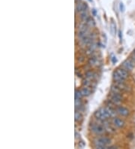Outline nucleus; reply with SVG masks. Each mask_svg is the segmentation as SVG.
Masks as SVG:
<instances>
[{
  "label": "nucleus",
  "mask_w": 135,
  "mask_h": 149,
  "mask_svg": "<svg viewBox=\"0 0 135 149\" xmlns=\"http://www.w3.org/2000/svg\"><path fill=\"white\" fill-rule=\"evenodd\" d=\"M111 140L107 137H100L98 138L94 141V145L96 148H105L107 146L110 144Z\"/></svg>",
  "instance_id": "nucleus-1"
},
{
  "label": "nucleus",
  "mask_w": 135,
  "mask_h": 149,
  "mask_svg": "<svg viewBox=\"0 0 135 149\" xmlns=\"http://www.w3.org/2000/svg\"><path fill=\"white\" fill-rule=\"evenodd\" d=\"M90 128H91L92 132L96 135H102L106 132V130L104 127V126L101 125L99 123H92L90 126Z\"/></svg>",
  "instance_id": "nucleus-2"
},
{
  "label": "nucleus",
  "mask_w": 135,
  "mask_h": 149,
  "mask_svg": "<svg viewBox=\"0 0 135 149\" xmlns=\"http://www.w3.org/2000/svg\"><path fill=\"white\" fill-rule=\"evenodd\" d=\"M134 63H135L132 60H126L123 62L122 66L128 71H132L134 68Z\"/></svg>",
  "instance_id": "nucleus-3"
},
{
  "label": "nucleus",
  "mask_w": 135,
  "mask_h": 149,
  "mask_svg": "<svg viewBox=\"0 0 135 149\" xmlns=\"http://www.w3.org/2000/svg\"><path fill=\"white\" fill-rule=\"evenodd\" d=\"M102 124H103V126H104V127L105 128V130H106L107 132L110 133H114L116 132V130H115V128H114L115 126H114V125H113V126L111 125V124H110L108 121H107L106 120H103Z\"/></svg>",
  "instance_id": "nucleus-4"
},
{
  "label": "nucleus",
  "mask_w": 135,
  "mask_h": 149,
  "mask_svg": "<svg viewBox=\"0 0 135 149\" xmlns=\"http://www.w3.org/2000/svg\"><path fill=\"white\" fill-rule=\"evenodd\" d=\"M112 123H113V125L117 128L123 127L125 126V121L123 120H122V119H120L119 118H116V117L113 118Z\"/></svg>",
  "instance_id": "nucleus-5"
},
{
  "label": "nucleus",
  "mask_w": 135,
  "mask_h": 149,
  "mask_svg": "<svg viewBox=\"0 0 135 149\" xmlns=\"http://www.w3.org/2000/svg\"><path fill=\"white\" fill-rule=\"evenodd\" d=\"M116 111L119 115H122V116H128L129 114H130V111L128 108H126L125 107H123V106H119L117 107L116 108Z\"/></svg>",
  "instance_id": "nucleus-6"
},
{
  "label": "nucleus",
  "mask_w": 135,
  "mask_h": 149,
  "mask_svg": "<svg viewBox=\"0 0 135 149\" xmlns=\"http://www.w3.org/2000/svg\"><path fill=\"white\" fill-rule=\"evenodd\" d=\"M87 8H88V6H87L86 3H84V2H77L76 5V10L80 14L83 11H87Z\"/></svg>",
  "instance_id": "nucleus-7"
},
{
  "label": "nucleus",
  "mask_w": 135,
  "mask_h": 149,
  "mask_svg": "<svg viewBox=\"0 0 135 149\" xmlns=\"http://www.w3.org/2000/svg\"><path fill=\"white\" fill-rule=\"evenodd\" d=\"M106 110L107 111V112L110 115V118H115L116 116V115L118 114L117 111L115 110L113 107H110V106H107L105 107Z\"/></svg>",
  "instance_id": "nucleus-8"
},
{
  "label": "nucleus",
  "mask_w": 135,
  "mask_h": 149,
  "mask_svg": "<svg viewBox=\"0 0 135 149\" xmlns=\"http://www.w3.org/2000/svg\"><path fill=\"white\" fill-rule=\"evenodd\" d=\"M115 84L119 87V88L122 90H125V91H130L131 88L129 87L125 84V82H116Z\"/></svg>",
  "instance_id": "nucleus-9"
},
{
  "label": "nucleus",
  "mask_w": 135,
  "mask_h": 149,
  "mask_svg": "<svg viewBox=\"0 0 135 149\" xmlns=\"http://www.w3.org/2000/svg\"><path fill=\"white\" fill-rule=\"evenodd\" d=\"M80 91H81L83 96H90L92 94V90H91L90 88H89V87L84 86L83 88H81Z\"/></svg>",
  "instance_id": "nucleus-10"
},
{
  "label": "nucleus",
  "mask_w": 135,
  "mask_h": 149,
  "mask_svg": "<svg viewBox=\"0 0 135 149\" xmlns=\"http://www.w3.org/2000/svg\"><path fill=\"white\" fill-rule=\"evenodd\" d=\"M113 77L114 81L116 82H125V79L122 78L116 71L113 72Z\"/></svg>",
  "instance_id": "nucleus-11"
},
{
  "label": "nucleus",
  "mask_w": 135,
  "mask_h": 149,
  "mask_svg": "<svg viewBox=\"0 0 135 149\" xmlns=\"http://www.w3.org/2000/svg\"><path fill=\"white\" fill-rule=\"evenodd\" d=\"M116 72L120 74V75L123 78H125V79H126L128 77V72L126 71V69H121V68H119V69H116Z\"/></svg>",
  "instance_id": "nucleus-12"
},
{
  "label": "nucleus",
  "mask_w": 135,
  "mask_h": 149,
  "mask_svg": "<svg viewBox=\"0 0 135 149\" xmlns=\"http://www.w3.org/2000/svg\"><path fill=\"white\" fill-rule=\"evenodd\" d=\"M109 98H110V100L111 101L113 104H115L116 105H119L122 102V99H118V98H116V97H115V96H113L112 95H110Z\"/></svg>",
  "instance_id": "nucleus-13"
},
{
  "label": "nucleus",
  "mask_w": 135,
  "mask_h": 149,
  "mask_svg": "<svg viewBox=\"0 0 135 149\" xmlns=\"http://www.w3.org/2000/svg\"><path fill=\"white\" fill-rule=\"evenodd\" d=\"M99 63H100V61H99L98 58H97V57H93L89 58V64L90 66H98Z\"/></svg>",
  "instance_id": "nucleus-14"
},
{
  "label": "nucleus",
  "mask_w": 135,
  "mask_h": 149,
  "mask_svg": "<svg viewBox=\"0 0 135 149\" xmlns=\"http://www.w3.org/2000/svg\"><path fill=\"white\" fill-rule=\"evenodd\" d=\"M95 77H96V74L92 71H88L86 72V78L92 81L95 78Z\"/></svg>",
  "instance_id": "nucleus-15"
},
{
  "label": "nucleus",
  "mask_w": 135,
  "mask_h": 149,
  "mask_svg": "<svg viewBox=\"0 0 135 149\" xmlns=\"http://www.w3.org/2000/svg\"><path fill=\"white\" fill-rule=\"evenodd\" d=\"M110 92H113V93H119L121 94L122 90L119 88V87H117L116 84L114 85H112L111 88H110Z\"/></svg>",
  "instance_id": "nucleus-16"
},
{
  "label": "nucleus",
  "mask_w": 135,
  "mask_h": 149,
  "mask_svg": "<svg viewBox=\"0 0 135 149\" xmlns=\"http://www.w3.org/2000/svg\"><path fill=\"white\" fill-rule=\"evenodd\" d=\"M94 115H95V118H97L98 120H106V119L104 118V116L102 115V114L101 113V111H100L99 110L96 111L95 112V114H94Z\"/></svg>",
  "instance_id": "nucleus-17"
},
{
  "label": "nucleus",
  "mask_w": 135,
  "mask_h": 149,
  "mask_svg": "<svg viewBox=\"0 0 135 149\" xmlns=\"http://www.w3.org/2000/svg\"><path fill=\"white\" fill-rule=\"evenodd\" d=\"M99 111H101V113L102 114V115L104 116V118L107 120L108 118H110V115H109V114H108V112H107V111L106 110V108H101L100 109H99Z\"/></svg>",
  "instance_id": "nucleus-18"
},
{
  "label": "nucleus",
  "mask_w": 135,
  "mask_h": 149,
  "mask_svg": "<svg viewBox=\"0 0 135 149\" xmlns=\"http://www.w3.org/2000/svg\"><path fill=\"white\" fill-rule=\"evenodd\" d=\"M86 25L89 27H95V25L94 20L92 18H91V17L88 18V20L86 21Z\"/></svg>",
  "instance_id": "nucleus-19"
},
{
  "label": "nucleus",
  "mask_w": 135,
  "mask_h": 149,
  "mask_svg": "<svg viewBox=\"0 0 135 149\" xmlns=\"http://www.w3.org/2000/svg\"><path fill=\"white\" fill-rule=\"evenodd\" d=\"M83 84L84 86L89 87V88H92V81H91V80H89V79H87V78H86V79L83 80Z\"/></svg>",
  "instance_id": "nucleus-20"
},
{
  "label": "nucleus",
  "mask_w": 135,
  "mask_h": 149,
  "mask_svg": "<svg viewBox=\"0 0 135 149\" xmlns=\"http://www.w3.org/2000/svg\"><path fill=\"white\" fill-rule=\"evenodd\" d=\"M74 103H75V108H76V109H77V108H80L83 105L81 99H77V98H75V102H74Z\"/></svg>",
  "instance_id": "nucleus-21"
},
{
  "label": "nucleus",
  "mask_w": 135,
  "mask_h": 149,
  "mask_svg": "<svg viewBox=\"0 0 135 149\" xmlns=\"http://www.w3.org/2000/svg\"><path fill=\"white\" fill-rule=\"evenodd\" d=\"M74 118H75V121H80L83 118V116L81 115V113L80 111H77L75 112V115H74Z\"/></svg>",
  "instance_id": "nucleus-22"
},
{
  "label": "nucleus",
  "mask_w": 135,
  "mask_h": 149,
  "mask_svg": "<svg viewBox=\"0 0 135 149\" xmlns=\"http://www.w3.org/2000/svg\"><path fill=\"white\" fill-rule=\"evenodd\" d=\"M83 96V94H82V93H81L80 90H75V98H77V99H82Z\"/></svg>",
  "instance_id": "nucleus-23"
},
{
  "label": "nucleus",
  "mask_w": 135,
  "mask_h": 149,
  "mask_svg": "<svg viewBox=\"0 0 135 149\" xmlns=\"http://www.w3.org/2000/svg\"><path fill=\"white\" fill-rule=\"evenodd\" d=\"M111 27H112V32L114 34L115 32H116V24L113 23V22H112V23H111Z\"/></svg>",
  "instance_id": "nucleus-24"
},
{
  "label": "nucleus",
  "mask_w": 135,
  "mask_h": 149,
  "mask_svg": "<svg viewBox=\"0 0 135 149\" xmlns=\"http://www.w3.org/2000/svg\"><path fill=\"white\" fill-rule=\"evenodd\" d=\"M119 9H120V11H121L122 12H123V11H125V6H124V4L122 3V2H121V3L119 4Z\"/></svg>",
  "instance_id": "nucleus-25"
},
{
  "label": "nucleus",
  "mask_w": 135,
  "mask_h": 149,
  "mask_svg": "<svg viewBox=\"0 0 135 149\" xmlns=\"http://www.w3.org/2000/svg\"><path fill=\"white\" fill-rule=\"evenodd\" d=\"M84 60H85L84 57H82V56H80V57H78V58H77V61L80 62V63H82V62H83Z\"/></svg>",
  "instance_id": "nucleus-26"
},
{
  "label": "nucleus",
  "mask_w": 135,
  "mask_h": 149,
  "mask_svg": "<svg viewBox=\"0 0 135 149\" xmlns=\"http://www.w3.org/2000/svg\"><path fill=\"white\" fill-rule=\"evenodd\" d=\"M84 146H85V143H84L83 142H80L79 143V147H80V148H84Z\"/></svg>",
  "instance_id": "nucleus-27"
},
{
  "label": "nucleus",
  "mask_w": 135,
  "mask_h": 149,
  "mask_svg": "<svg viewBox=\"0 0 135 149\" xmlns=\"http://www.w3.org/2000/svg\"><path fill=\"white\" fill-rule=\"evenodd\" d=\"M112 61H113V63H116V61H117L116 57H113V58H112Z\"/></svg>",
  "instance_id": "nucleus-28"
},
{
  "label": "nucleus",
  "mask_w": 135,
  "mask_h": 149,
  "mask_svg": "<svg viewBox=\"0 0 135 149\" xmlns=\"http://www.w3.org/2000/svg\"><path fill=\"white\" fill-rule=\"evenodd\" d=\"M131 60H132L134 63H135V54H133V55L131 56Z\"/></svg>",
  "instance_id": "nucleus-29"
},
{
  "label": "nucleus",
  "mask_w": 135,
  "mask_h": 149,
  "mask_svg": "<svg viewBox=\"0 0 135 149\" xmlns=\"http://www.w3.org/2000/svg\"><path fill=\"white\" fill-rule=\"evenodd\" d=\"M119 39H120V40L122 41V32H121V31H119Z\"/></svg>",
  "instance_id": "nucleus-30"
},
{
  "label": "nucleus",
  "mask_w": 135,
  "mask_h": 149,
  "mask_svg": "<svg viewBox=\"0 0 135 149\" xmlns=\"http://www.w3.org/2000/svg\"><path fill=\"white\" fill-rule=\"evenodd\" d=\"M134 54H135V50H134Z\"/></svg>",
  "instance_id": "nucleus-31"
},
{
  "label": "nucleus",
  "mask_w": 135,
  "mask_h": 149,
  "mask_svg": "<svg viewBox=\"0 0 135 149\" xmlns=\"http://www.w3.org/2000/svg\"><path fill=\"white\" fill-rule=\"evenodd\" d=\"M89 2H92V0H89Z\"/></svg>",
  "instance_id": "nucleus-32"
}]
</instances>
